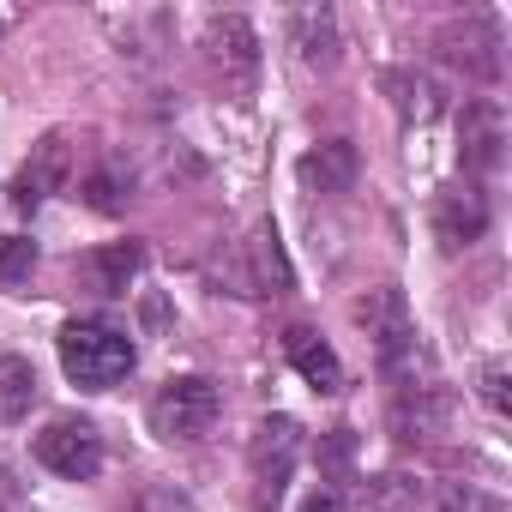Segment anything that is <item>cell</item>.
Wrapping results in <instances>:
<instances>
[{
	"instance_id": "obj_1",
	"label": "cell",
	"mask_w": 512,
	"mask_h": 512,
	"mask_svg": "<svg viewBox=\"0 0 512 512\" xmlns=\"http://www.w3.org/2000/svg\"><path fill=\"white\" fill-rule=\"evenodd\" d=\"M133 362H139V350H133V338L121 326H109V320H73V326H61V368H67V380L79 392L121 386L133 374Z\"/></svg>"
},
{
	"instance_id": "obj_26",
	"label": "cell",
	"mask_w": 512,
	"mask_h": 512,
	"mask_svg": "<svg viewBox=\"0 0 512 512\" xmlns=\"http://www.w3.org/2000/svg\"><path fill=\"white\" fill-rule=\"evenodd\" d=\"M302 512H350V500H344L338 488H314V494L302 500Z\"/></svg>"
},
{
	"instance_id": "obj_16",
	"label": "cell",
	"mask_w": 512,
	"mask_h": 512,
	"mask_svg": "<svg viewBox=\"0 0 512 512\" xmlns=\"http://www.w3.org/2000/svg\"><path fill=\"white\" fill-rule=\"evenodd\" d=\"M139 266H145V247L139 241H109V247H97V260H91V284L103 296H127V284L139 278Z\"/></svg>"
},
{
	"instance_id": "obj_24",
	"label": "cell",
	"mask_w": 512,
	"mask_h": 512,
	"mask_svg": "<svg viewBox=\"0 0 512 512\" xmlns=\"http://www.w3.org/2000/svg\"><path fill=\"white\" fill-rule=\"evenodd\" d=\"M350 452H356V434H350V428H332V434L320 440V464H326L332 476H344V470H350Z\"/></svg>"
},
{
	"instance_id": "obj_18",
	"label": "cell",
	"mask_w": 512,
	"mask_h": 512,
	"mask_svg": "<svg viewBox=\"0 0 512 512\" xmlns=\"http://www.w3.org/2000/svg\"><path fill=\"white\" fill-rule=\"evenodd\" d=\"M386 91H392V103H398V115L404 121H434L440 115V85L428 79V73H386Z\"/></svg>"
},
{
	"instance_id": "obj_9",
	"label": "cell",
	"mask_w": 512,
	"mask_h": 512,
	"mask_svg": "<svg viewBox=\"0 0 512 512\" xmlns=\"http://www.w3.org/2000/svg\"><path fill=\"white\" fill-rule=\"evenodd\" d=\"M446 422H452V392H440L434 380L392 398V434L404 446H434L446 434Z\"/></svg>"
},
{
	"instance_id": "obj_27",
	"label": "cell",
	"mask_w": 512,
	"mask_h": 512,
	"mask_svg": "<svg viewBox=\"0 0 512 512\" xmlns=\"http://www.w3.org/2000/svg\"><path fill=\"white\" fill-rule=\"evenodd\" d=\"M0 37H7V13H0Z\"/></svg>"
},
{
	"instance_id": "obj_4",
	"label": "cell",
	"mask_w": 512,
	"mask_h": 512,
	"mask_svg": "<svg viewBox=\"0 0 512 512\" xmlns=\"http://www.w3.org/2000/svg\"><path fill=\"white\" fill-rule=\"evenodd\" d=\"M223 284L235 296H290L296 290V272L284 260V241H278V223H253L247 241L235 247V260L223 266Z\"/></svg>"
},
{
	"instance_id": "obj_2",
	"label": "cell",
	"mask_w": 512,
	"mask_h": 512,
	"mask_svg": "<svg viewBox=\"0 0 512 512\" xmlns=\"http://www.w3.org/2000/svg\"><path fill=\"white\" fill-rule=\"evenodd\" d=\"M296 458H302V422L296 416H266L247 440V470H253V506L272 512L296 476Z\"/></svg>"
},
{
	"instance_id": "obj_21",
	"label": "cell",
	"mask_w": 512,
	"mask_h": 512,
	"mask_svg": "<svg viewBox=\"0 0 512 512\" xmlns=\"http://www.w3.org/2000/svg\"><path fill=\"white\" fill-rule=\"evenodd\" d=\"M440 512H506V500L488 494V488H476V482H452L440 494Z\"/></svg>"
},
{
	"instance_id": "obj_8",
	"label": "cell",
	"mask_w": 512,
	"mask_h": 512,
	"mask_svg": "<svg viewBox=\"0 0 512 512\" xmlns=\"http://www.w3.org/2000/svg\"><path fill=\"white\" fill-rule=\"evenodd\" d=\"M500 157H506V121H500V109L488 97L464 103V115H458V163L470 175H494Z\"/></svg>"
},
{
	"instance_id": "obj_23",
	"label": "cell",
	"mask_w": 512,
	"mask_h": 512,
	"mask_svg": "<svg viewBox=\"0 0 512 512\" xmlns=\"http://www.w3.org/2000/svg\"><path fill=\"white\" fill-rule=\"evenodd\" d=\"M85 199H91L97 211H121V205H127V181H121L115 169H97V175L85 181Z\"/></svg>"
},
{
	"instance_id": "obj_3",
	"label": "cell",
	"mask_w": 512,
	"mask_h": 512,
	"mask_svg": "<svg viewBox=\"0 0 512 512\" xmlns=\"http://www.w3.org/2000/svg\"><path fill=\"white\" fill-rule=\"evenodd\" d=\"M217 416H223V392L205 374H175L151 398V434L157 440H199V434H211Z\"/></svg>"
},
{
	"instance_id": "obj_25",
	"label": "cell",
	"mask_w": 512,
	"mask_h": 512,
	"mask_svg": "<svg viewBox=\"0 0 512 512\" xmlns=\"http://www.w3.org/2000/svg\"><path fill=\"white\" fill-rule=\"evenodd\" d=\"M482 398H488V410H506V368L500 362L482 368Z\"/></svg>"
},
{
	"instance_id": "obj_10",
	"label": "cell",
	"mask_w": 512,
	"mask_h": 512,
	"mask_svg": "<svg viewBox=\"0 0 512 512\" xmlns=\"http://www.w3.org/2000/svg\"><path fill=\"white\" fill-rule=\"evenodd\" d=\"M482 229H488V199L464 181V187H446L440 199H434V241L446 247V253H464L470 241H482Z\"/></svg>"
},
{
	"instance_id": "obj_22",
	"label": "cell",
	"mask_w": 512,
	"mask_h": 512,
	"mask_svg": "<svg viewBox=\"0 0 512 512\" xmlns=\"http://www.w3.org/2000/svg\"><path fill=\"white\" fill-rule=\"evenodd\" d=\"M133 512H199V506H193V494H181L175 482H145L139 500H133Z\"/></svg>"
},
{
	"instance_id": "obj_7",
	"label": "cell",
	"mask_w": 512,
	"mask_h": 512,
	"mask_svg": "<svg viewBox=\"0 0 512 512\" xmlns=\"http://www.w3.org/2000/svg\"><path fill=\"white\" fill-rule=\"evenodd\" d=\"M67 175H73V139H67V133L37 139L31 157H25V169L13 175V205H19V211H37L49 193L67 187Z\"/></svg>"
},
{
	"instance_id": "obj_6",
	"label": "cell",
	"mask_w": 512,
	"mask_h": 512,
	"mask_svg": "<svg viewBox=\"0 0 512 512\" xmlns=\"http://www.w3.org/2000/svg\"><path fill=\"white\" fill-rule=\"evenodd\" d=\"M434 55H440L446 67H458L464 79H476V85L500 79V31H494L488 19H464V25H446V31L434 37Z\"/></svg>"
},
{
	"instance_id": "obj_12",
	"label": "cell",
	"mask_w": 512,
	"mask_h": 512,
	"mask_svg": "<svg viewBox=\"0 0 512 512\" xmlns=\"http://www.w3.org/2000/svg\"><path fill=\"white\" fill-rule=\"evenodd\" d=\"M356 320L368 326V338H374V350H380V356H392V350H404V344L416 338V326H410V302H404V290H398V284L368 290V296L356 302Z\"/></svg>"
},
{
	"instance_id": "obj_20",
	"label": "cell",
	"mask_w": 512,
	"mask_h": 512,
	"mask_svg": "<svg viewBox=\"0 0 512 512\" xmlns=\"http://www.w3.org/2000/svg\"><path fill=\"white\" fill-rule=\"evenodd\" d=\"M37 272V241L31 235H0V290H19Z\"/></svg>"
},
{
	"instance_id": "obj_17",
	"label": "cell",
	"mask_w": 512,
	"mask_h": 512,
	"mask_svg": "<svg viewBox=\"0 0 512 512\" xmlns=\"http://www.w3.org/2000/svg\"><path fill=\"white\" fill-rule=\"evenodd\" d=\"M37 368L25 356H0V422H25L37 404Z\"/></svg>"
},
{
	"instance_id": "obj_5",
	"label": "cell",
	"mask_w": 512,
	"mask_h": 512,
	"mask_svg": "<svg viewBox=\"0 0 512 512\" xmlns=\"http://www.w3.org/2000/svg\"><path fill=\"white\" fill-rule=\"evenodd\" d=\"M37 464L67 476V482H91L103 470V434L79 416H55L43 434H37Z\"/></svg>"
},
{
	"instance_id": "obj_19",
	"label": "cell",
	"mask_w": 512,
	"mask_h": 512,
	"mask_svg": "<svg viewBox=\"0 0 512 512\" xmlns=\"http://www.w3.org/2000/svg\"><path fill=\"white\" fill-rule=\"evenodd\" d=\"M362 500H368V512H416L422 506V482L404 476V470H386V476L362 482Z\"/></svg>"
},
{
	"instance_id": "obj_15",
	"label": "cell",
	"mask_w": 512,
	"mask_h": 512,
	"mask_svg": "<svg viewBox=\"0 0 512 512\" xmlns=\"http://www.w3.org/2000/svg\"><path fill=\"white\" fill-rule=\"evenodd\" d=\"M356 169H362V157H356V145L350 139H326V145H314L302 163H296V175H302V187L308 193H350L356 187Z\"/></svg>"
},
{
	"instance_id": "obj_13",
	"label": "cell",
	"mask_w": 512,
	"mask_h": 512,
	"mask_svg": "<svg viewBox=\"0 0 512 512\" xmlns=\"http://www.w3.org/2000/svg\"><path fill=\"white\" fill-rule=\"evenodd\" d=\"M284 356H290V368H296L314 392H344V362H338V350H332L314 326H290V332H284Z\"/></svg>"
},
{
	"instance_id": "obj_14",
	"label": "cell",
	"mask_w": 512,
	"mask_h": 512,
	"mask_svg": "<svg viewBox=\"0 0 512 512\" xmlns=\"http://www.w3.org/2000/svg\"><path fill=\"white\" fill-rule=\"evenodd\" d=\"M290 43H296L302 67H314V73H332V67H338V55H344L338 13H332V7H302V13L290 19Z\"/></svg>"
},
{
	"instance_id": "obj_11",
	"label": "cell",
	"mask_w": 512,
	"mask_h": 512,
	"mask_svg": "<svg viewBox=\"0 0 512 512\" xmlns=\"http://www.w3.org/2000/svg\"><path fill=\"white\" fill-rule=\"evenodd\" d=\"M199 49H205V61H211V67L241 73V79L260 67V37H253V25H247L241 13H211V19H205V31H199Z\"/></svg>"
}]
</instances>
